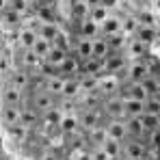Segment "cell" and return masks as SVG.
I'll use <instances>...</instances> for the list:
<instances>
[{
	"instance_id": "19",
	"label": "cell",
	"mask_w": 160,
	"mask_h": 160,
	"mask_svg": "<svg viewBox=\"0 0 160 160\" xmlns=\"http://www.w3.org/2000/svg\"><path fill=\"white\" fill-rule=\"evenodd\" d=\"M20 121V108L18 106H0V123L4 128L18 126Z\"/></svg>"
},
{
	"instance_id": "41",
	"label": "cell",
	"mask_w": 160,
	"mask_h": 160,
	"mask_svg": "<svg viewBox=\"0 0 160 160\" xmlns=\"http://www.w3.org/2000/svg\"><path fill=\"white\" fill-rule=\"evenodd\" d=\"M136 18H132V15H128L126 20H121V35H126L128 39L130 37H134V32H136Z\"/></svg>"
},
{
	"instance_id": "29",
	"label": "cell",
	"mask_w": 160,
	"mask_h": 160,
	"mask_svg": "<svg viewBox=\"0 0 160 160\" xmlns=\"http://www.w3.org/2000/svg\"><path fill=\"white\" fill-rule=\"evenodd\" d=\"M80 93V87H78V78H65L63 80V89H61V95L65 100H74L76 95Z\"/></svg>"
},
{
	"instance_id": "42",
	"label": "cell",
	"mask_w": 160,
	"mask_h": 160,
	"mask_svg": "<svg viewBox=\"0 0 160 160\" xmlns=\"http://www.w3.org/2000/svg\"><path fill=\"white\" fill-rule=\"evenodd\" d=\"M76 69H78V63H76L74 58H69V56H67V58L63 61V65H61L56 72H63V74H67V78H74Z\"/></svg>"
},
{
	"instance_id": "38",
	"label": "cell",
	"mask_w": 160,
	"mask_h": 160,
	"mask_svg": "<svg viewBox=\"0 0 160 160\" xmlns=\"http://www.w3.org/2000/svg\"><path fill=\"white\" fill-rule=\"evenodd\" d=\"M50 48H52V43H48V41H46V39H41V37H37V41L32 43V48H30V50H32V52L43 61V58L48 56V52H50Z\"/></svg>"
},
{
	"instance_id": "26",
	"label": "cell",
	"mask_w": 160,
	"mask_h": 160,
	"mask_svg": "<svg viewBox=\"0 0 160 160\" xmlns=\"http://www.w3.org/2000/svg\"><path fill=\"white\" fill-rule=\"evenodd\" d=\"M117 32H121V18H117V15H108L106 20L100 24V35H117Z\"/></svg>"
},
{
	"instance_id": "7",
	"label": "cell",
	"mask_w": 160,
	"mask_h": 160,
	"mask_svg": "<svg viewBox=\"0 0 160 160\" xmlns=\"http://www.w3.org/2000/svg\"><path fill=\"white\" fill-rule=\"evenodd\" d=\"M28 106H32L39 115H43V112H48V110L56 108V98H52V95L46 93V91H35V93H32V100H30Z\"/></svg>"
},
{
	"instance_id": "36",
	"label": "cell",
	"mask_w": 160,
	"mask_h": 160,
	"mask_svg": "<svg viewBox=\"0 0 160 160\" xmlns=\"http://www.w3.org/2000/svg\"><path fill=\"white\" fill-rule=\"evenodd\" d=\"M4 130H7V134H9V138L15 141V143H24L26 136H28V130L22 128L20 123H18V126H11V128H4Z\"/></svg>"
},
{
	"instance_id": "46",
	"label": "cell",
	"mask_w": 160,
	"mask_h": 160,
	"mask_svg": "<svg viewBox=\"0 0 160 160\" xmlns=\"http://www.w3.org/2000/svg\"><path fill=\"white\" fill-rule=\"evenodd\" d=\"M72 156H74V160H91L89 149H74V152H72Z\"/></svg>"
},
{
	"instance_id": "16",
	"label": "cell",
	"mask_w": 160,
	"mask_h": 160,
	"mask_svg": "<svg viewBox=\"0 0 160 160\" xmlns=\"http://www.w3.org/2000/svg\"><path fill=\"white\" fill-rule=\"evenodd\" d=\"M63 35V30L58 24H39L37 26V37H41V39H46L48 43H56L58 41V37Z\"/></svg>"
},
{
	"instance_id": "31",
	"label": "cell",
	"mask_w": 160,
	"mask_h": 160,
	"mask_svg": "<svg viewBox=\"0 0 160 160\" xmlns=\"http://www.w3.org/2000/svg\"><path fill=\"white\" fill-rule=\"evenodd\" d=\"M80 35H82L84 39H93V37L100 35V26H98L93 20L84 18V20H80Z\"/></svg>"
},
{
	"instance_id": "33",
	"label": "cell",
	"mask_w": 160,
	"mask_h": 160,
	"mask_svg": "<svg viewBox=\"0 0 160 160\" xmlns=\"http://www.w3.org/2000/svg\"><path fill=\"white\" fill-rule=\"evenodd\" d=\"M141 84H143V89L147 91V95H160V80H158L156 74L145 76V78L141 80Z\"/></svg>"
},
{
	"instance_id": "44",
	"label": "cell",
	"mask_w": 160,
	"mask_h": 160,
	"mask_svg": "<svg viewBox=\"0 0 160 160\" xmlns=\"http://www.w3.org/2000/svg\"><path fill=\"white\" fill-rule=\"evenodd\" d=\"M84 72H87V76H95V74H100V72H102V61H95V58L84 61Z\"/></svg>"
},
{
	"instance_id": "23",
	"label": "cell",
	"mask_w": 160,
	"mask_h": 160,
	"mask_svg": "<svg viewBox=\"0 0 160 160\" xmlns=\"http://www.w3.org/2000/svg\"><path fill=\"white\" fill-rule=\"evenodd\" d=\"M123 123H126V136L128 138H136V141H143V126H141V121H138V117H128V119H123Z\"/></svg>"
},
{
	"instance_id": "51",
	"label": "cell",
	"mask_w": 160,
	"mask_h": 160,
	"mask_svg": "<svg viewBox=\"0 0 160 160\" xmlns=\"http://www.w3.org/2000/svg\"><path fill=\"white\" fill-rule=\"evenodd\" d=\"M46 2H48V4H52V7H56V4H61L63 0H46Z\"/></svg>"
},
{
	"instance_id": "47",
	"label": "cell",
	"mask_w": 160,
	"mask_h": 160,
	"mask_svg": "<svg viewBox=\"0 0 160 160\" xmlns=\"http://www.w3.org/2000/svg\"><path fill=\"white\" fill-rule=\"evenodd\" d=\"M117 4H119V0H102V7H106L108 11H110V9H115Z\"/></svg>"
},
{
	"instance_id": "55",
	"label": "cell",
	"mask_w": 160,
	"mask_h": 160,
	"mask_svg": "<svg viewBox=\"0 0 160 160\" xmlns=\"http://www.w3.org/2000/svg\"><path fill=\"white\" fill-rule=\"evenodd\" d=\"M0 158H2V149H0Z\"/></svg>"
},
{
	"instance_id": "18",
	"label": "cell",
	"mask_w": 160,
	"mask_h": 160,
	"mask_svg": "<svg viewBox=\"0 0 160 160\" xmlns=\"http://www.w3.org/2000/svg\"><path fill=\"white\" fill-rule=\"evenodd\" d=\"M108 54H110V50H108V43L104 37H93L91 39V58H95V61H104Z\"/></svg>"
},
{
	"instance_id": "9",
	"label": "cell",
	"mask_w": 160,
	"mask_h": 160,
	"mask_svg": "<svg viewBox=\"0 0 160 160\" xmlns=\"http://www.w3.org/2000/svg\"><path fill=\"white\" fill-rule=\"evenodd\" d=\"M18 56H20V65H18V67H20V69H26L28 74L43 67V61L32 52V50H18Z\"/></svg>"
},
{
	"instance_id": "3",
	"label": "cell",
	"mask_w": 160,
	"mask_h": 160,
	"mask_svg": "<svg viewBox=\"0 0 160 160\" xmlns=\"http://www.w3.org/2000/svg\"><path fill=\"white\" fill-rule=\"evenodd\" d=\"M145 143L136 138L121 141V158L123 160H145Z\"/></svg>"
},
{
	"instance_id": "32",
	"label": "cell",
	"mask_w": 160,
	"mask_h": 160,
	"mask_svg": "<svg viewBox=\"0 0 160 160\" xmlns=\"http://www.w3.org/2000/svg\"><path fill=\"white\" fill-rule=\"evenodd\" d=\"M69 15L78 18V22L89 15V7L84 4V0H69Z\"/></svg>"
},
{
	"instance_id": "24",
	"label": "cell",
	"mask_w": 160,
	"mask_h": 160,
	"mask_svg": "<svg viewBox=\"0 0 160 160\" xmlns=\"http://www.w3.org/2000/svg\"><path fill=\"white\" fill-rule=\"evenodd\" d=\"M134 39H138L141 43L149 46L158 39V28L154 26H136V32H134Z\"/></svg>"
},
{
	"instance_id": "28",
	"label": "cell",
	"mask_w": 160,
	"mask_h": 160,
	"mask_svg": "<svg viewBox=\"0 0 160 160\" xmlns=\"http://www.w3.org/2000/svg\"><path fill=\"white\" fill-rule=\"evenodd\" d=\"M136 24L138 26H154L158 28V15L154 9H141L138 11V18H136Z\"/></svg>"
},
{
	"instance_id": "14",
	"label": "cell",
	"mask_w": 160,
	"mask_h": 160,
	"mask_svg": "<svg viewBox=\"0 0 160 160\" xmlns=\"http://www.w3.org/2000/svg\"><path fill=\"white\" fill-rule=\"evenodd\" d=\"M123 54H126V58H128V61L145 58V56H147V46H145V43H141L138 39L130 37V39H128V43H126V50H123Z\"/></svg>"
},
{
	"instance_id": "45",
	"label": "cell",
	"mask_w": 160,
	"mask_h": 160,
	"mask_svg": "<svg viewBox=\"0 0 160 160\" xmlns=\"http://www.w3.org/2000/svg\"><path fill=\"white\" fill-rule=\"evenodd\" d=\"M89 156H91V160H110L102 147H93V149H89Z\"/></svg>"
},
{
	"instance_id": "8",
	"label": "cell",
	"mask_w": 160,
	"mask_h": 160,
	"mask_svg": "<svg viewBox=\"0 0 160 160\" xmlns=\"http://www.w3.org/2000/svg\"><path fill=\"white\" fill-rule=\"evenodd\" d=\"M102 117H104V115H102V110H98V108H84V110L78 115V126L84 130V132H89L91 128L100 126Z\"/></svg>"
},
{
	"instance_id": "2",
	"label": "cell",
	"mask_w": 160,
	"mask_h": 160,
	"mask_svg": "<svg viewBox=\"0 0 160 160\" xmlns=\"http://www.w3.org/2000/svg\"><path fill=\"white\" fill-rule=\"evenodd\" d=\"M119 91H121V82L112 74H104L102 78H98V82H95V93L102 100L112 98V95H119Z\"/></svg>"
},
{
	"instance_id": "22",
	"label": "cell",
	"mask_w": 160,
	"mask_h": 160,
	"mask_svg": "<svg viewBox=\"0 0 160 160\" xmlns=\"http://www.w3.org/2000/svg\"><path fill=\"white\" fill-rule=\"evenodd\" d=\"M106 130H104V126H95V128H91L89 132H87V145L93 149V147H102L104 145V141H106Z\"/></svg>"
},
{
	"instance_id": "53",
	"label": "cell",
	"mask_w": 160,
	"mask_h": 160,
	"mask_svg": "<svg viewBox=\"0 0 160 160\" xmlns=\"http://www.w3.org/2000/svg\"><path fill=\"white\" fill-rule=\"evenodd\" d=\"M4 82H7V80H4V76H2V74H0V91H2V87H4Z\"/></svg>"
},
{
	"instance_id": "1",
	"label": "cell",
	"mask_w": 160,
	"mask_h": 160,
	"mask_svg": "<svg viewBox=\"0 0 160 160\" xmlns=\"http://www.w3.org/2000/svg\"><path fill=\"white\" fill-rule=\"evenodd\" d=\"M123 72H126L128 82H141L145 76L156 74L154 63H149V61H147V56H145V58H136V61H128V65H126V69H123Z\"/></svg>"
},
{
	"instance_id": "13",
	"label": "cell",
	"mask_w": 160,
	"mask_h": 160,
	"mask_svg": "<svg viewBox=\"0 0 160 160\" xmlns=\"http://www.w3.org/2000/svg\"><path fill=\"white\" fill-rule=\"evenodd\" d=\"M104 130H106V136L112 138V141H119V143H121V141L128 138V136H126V123H123V119H108Z\"/></svg>"
},
{
	"instance_id": "17",
	"label": "cell",
	"mask_w": 160,
	"mask_h": 160,
	"mask_svg": "<svg viewBox=\"0 0 160 160\" xmlns=\"http://www.w3.org/2000/svg\"><path fill=\"white\" fill-rule=\"evenodd\" d=\"M18 123H20L22 128H26V130L35 128V126L39 123V112L32 106H20V121H18Z\"/></svg>"
},
{
	"instance_id": "21",
	"label": "cell",
	"mask_w": 160,
	"mask_h": 160,
	"mask_svg": "<svg viewBox=\"0 0 160 160\" xmlns=\"http://www.w3.org/2000/svg\"><path fill=\"white\" fill-rule=\"evenodd\" d=\"M67 56H69L67 50H63V48H58V46H52L50 52H48V56L43 58V65H50V67H54V69H58Z\"/></svg>"
},
{
	"instance_id": "4",
	"label": "cell",
	"mask_w": 160,
	"mask_h": 160,
	"mask_svg": "<svg viewBox=\"0 0 160 160\" xmlns=\"http://www.w3.org/2000/svg\"><path fill=\"white\" fill-rule=\"evenodd\" d=\"M126 65H128V58H126V54L123 52H110L102 61V72L104 74H112V76H117L119 72H123L126 69Z\"/></svg>"
},
{
	"instance_id": "49",
	"label": "cell",
	"mask_w": 160,
	"mask_h": 160,
	"mask_svg": "<svg viewBox=\"0 0 160 160\" xmlns=\"http://www.w3.org/2000/svg\"><path fill=\"white\" fill-rule=\"evenodd\" d=\"M41 2H46V0H26V4L30 7V9H35V7H39Z\"/></svg>"
},
{
	"instance_id": "15",
	"label": "cell",
	"mask_w": 160,
	"mask_h": 160,
	"mask_svg": "<svg viewBox=\"0 0 160 160\" xmlns=\"http://www.w3.org/2000/svg\"><path fill=\"white\" fill-rule=\"evenodd\" d=\"M22 22H24V18H20L18 13H13L9 7H4L2 11H0V26L7 28V30H18V28L22 26Z\"/></svg>"
},
{
	"instance_id": "30",
	"label": "cell",
	"mask_w": 160,
	"mask_h": 160,
	"mask_svg": "<svg viewBox=\"0 0 160 160\" xmlns=\"http://www.w3.org/2000/svg\"><path fill=\"white\" fill-rule=\"evenodd\" d=\"M108 43V50L110 52H123L126 50V43H128V37L117 32V35H110V37H104Z\"/></svg>"
},
{
	"instance_id": "20",
	"label": "cell",
	"mask_w": 160,
	"mask_h": 160,
	"mask_svg": "<svg viewBox=\"0 0 160 160\" xmlns=\"http://www.w3.org/2000/svg\"><path fill=\"white\" fill-rule=\"evenodd\" d=\"M143 112H145V102H138V100H132V98H123V119L141 117Z\"/></svg>"
},
{
	"instance_id": "50",
	"label": "cell",
	"mask_w": 160,
	"mask_h": 160,
	"mask_svg": "<svg viewBox=\"0 0 160 160\" xmlns=\"http://www.w3.org/2000/svg\"><path fill=\"white\" fill-rule=\"evenodd\" d=\"M41 160H58L56 156H54V152H48V154H43V158Z\"/></svg>"
},
{
	"instance_id": "27",
	"label": "cell",
	"mask_w": 160,
	"mask_h": 160,
	"mask_svg": "<svg viewBox=\"0 0 160 160\" xmlns=\"http://www.w3.org/2000/svg\"><path fill=\"white\" fill-rule=\"evenodd\" d=\"M141 126H143V132H154V130H160V115H154V112H143L138 117Z\"/></svg>"
},
{
	"instance_id": "40",
	"label": "cell",
	"mask_w": 160,
	"mask_h": 160,
	"mask_svg": "<svg viewBox=\"0 0 160 160\" xmlns=\"http://www.w3.org/2000/svg\"><path fill=\"white\" fill-rule=\"evenodd\" d=\"M39 117L43 119L46 126H58V121H61V117H63V110L52 108V110H48V112H43V115H39Z\"/></svg>"
},
{
	"instance_id": "34",
	"label": "cell",
	"mask_w": 160,
	"mask_h": 160,
	"mask_svg": "<svg viewBox=\"0 0 160 160\" xmlns=\"http://www.w3.org/2000/svg\"><path fill=\"white\" fill-rule=\"evenodd\" d=\"M102 149L106 152V156L110 160H119V158H121V143H119V141L106 138V141H104V145H102Z\"/></svg>"
},
{
	"instance_id": "11",
	"label": "cell",
	"mask_w": 160,
	"mask_h": 160,
	"mask_svg": "<svg viewBox=\"0 0 160 160\" xmlns=\"http://www.w3.org/2000/svg\"><path fill=\"white\" fill-rule=\"evenodd\" d=\"M37 41V30L30 26H20L15 32V43H18V50H30L32 43Z\"/></svg>"
},
{
	"instance_id": "25",
	"label": "cell",
	"mask_w": 160,
	"mask_h": 160,
	"mask_svg": "<svg viewBox=\"0 0 160 160\" xmlns=\"http://www.w3.org/2000/svg\"><path fill=\"white\" fill-rule=\"evenodd\" d=\"M58 130L63 134H74V132H78L80 130V126H78V115H65L63 112V117H61V121H58Z\"/></svg>"
},
{
	"instance_id": "39",
	"label": "cell",
	"mask_w": 160,
	"mask_h": 160,
	"mask_svg": "<svg viewBox=\"0 0 160 160\" xmlns=\"http://www.w3.org/2000/svg\"><path fill=\"white\" fill-rule=\"evenodd\" d=\"M7 7H9L13 13H18L20 18H26L28 11H30V7L26 4V0H9V2H7Z\"/></svg>"
},
{
	"instance_id": "48",
	"label": "cell",
	"mask_w": 160,
	"mask_h": 160,
	"mask_svg": "<svg viewBox=\"0 0 160 160\" xmlns=\"http://www.w3.org/2000/svg\"><path fill=\"white\" fill-rule=\"evenodd\" d=\"M84 4H87L89 9H93V7H100V4H102V0H84Z\"/></svg>"
},
{
	"instance_id": "37",
	"label": "cell",
	"mask_w": 160,
	"mask_h": 160,
	"mask_svg": "<svg viewBox=\"0 0 160 160\" xmlns=\"http://www.w3.org/2000/svg\"><path fill=\"white\" fill-rule=\"evenodd\" d=\"M76 52H78L80 61H89V58H91V39L80 37L78 43H76Z\"/></svg>"
},
{
	"instance_id": "35",
	"label": "cell",
	"mask_w": 160,
	"mask_h": 160,
	"mask_svg": "<svg viewBox=\"0 0 160 160\" xmlns=\"http://www.w3.org/2000/svg\"><path fill=\"white\" fill-rule=\"evenodd\" d=\"M108 15H110V11H108L106 7H102V4H100V7H93V9H89V15H87V18H89V20H93V22L100 26V24L106 20Z\"/></svg>"
},
{
	"instance_id": "10",
	"label": "cell",
	"mask_w": 160,
	"mask_h": 160,
	"mask_svg": "<svg viewBox=\"0 0 160 160\" xmlns=\"http://www.w3.org/2000/svg\"><path fill=\"white\" fill-rule=\"evenodd\" d=\"M30 74H28L26 69H20V67H11L9 69V74H7V84H13V87H18L20 91H24L26 87H30Z\"/></svg>"
},
{
	"instance_id": "54",
	"label": "cell",
	"mask_w": 160,
	"mask_h": 160,
	"mask_svg": "<svg viewBox=\"0 0 160 160\" xmlns=\"http://www.w3.org/2000/svg\"><path fill=\"white\" fill-rule=\"evenodd\" d=\"M7 2H9V0H0V11H2V9L7 7Z\"/></svg>"
},
{
	"instance_id": "12",
	"label": "cell",
	"mask_w": 160,
	"mask_h": 160,
	"mask_svg": "<svg viewBox=\"0 0 160 160\" xmlns=\"http://www.w3.org/2000/svg\"><path fill=\"white\" fill-rule=\"evenodd\" d=\"M35 18L39 20V24H56L58 11H56V7H52V4L41 2L39 7H35Z\"/></svg>"
},
{
	"instance_id": "52",
	"label": "cell",
	"mask_w": 160,
	"mask_h": 160,
	"mask_svg": "<svg viewBox=\"0 0 160 160\" xmlns=\"http://www.w3.org/2000/svg\"><path fill=\"white\" fill-rule=\"evenodd\" d=\"M58 160H74V156H72V154H67V156H61Z\"/></svg>"
},
{
	"instance_id": "5",
	"label": "cell",
	"mask_w": 160,
	"mask_h": 160,
	"mask_svg": "<svg viewBox=\"0 0 160 160\" xmlns=\"http://www.w3.org/2000/svg\"><path fill=\"white\" fill-rule=\"evenodd\" d=\"M102 115L108 119H123V98L121 95H112L102 100Z\"/></svg>"
},
{
	"instance_id": "6",
	"label": "cell",
	"mask_w": 160,
	"mask_h": 160,
	"mask_svg": "<svg viewBox=\"0 0 160 160\" xmlns=\"http://www.w3.org/2000/svg\"><path fill=\"white\" fill-rule=\"evenodd\" d=\"M22 102H24V91H20L18 87L4 82V87L0 91V106H18L20 108Z\"/></svg>"
},
{
	"instance_id": "43",
	"label": "cell",
	"mask_w": 160,
	"mask_h": 160,
	"mask_svg": "<svg viewBox=\"0 0 160 160\" xmlns=\"http://www.w3.org/2000/svg\"><path fill=\"white\" fill-rule=\"evenodd\" d=\"M145 112L160 115V95H149V98L145 100Z\"/></svg>"
}]
</instances>
